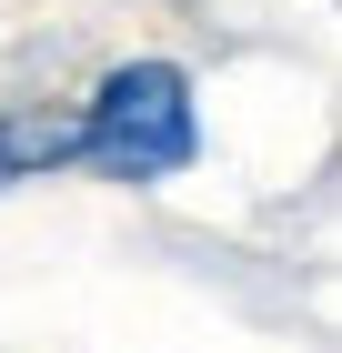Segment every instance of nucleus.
Listing matches in <instances>:
<instances>
[{
  "label": "nucleus",
  "mask_w": 342,
  "mask_h": 353,
  "mask_svg": "<svg viewBox=\"0 0 342 353\" xmlns=\"http://www.w3.org/2000/svg\"><path fill=\"white\" fill-rule=\"evenodd\" d=\"M191 81L171 61H121L81 111V162L111 182H171L191 162Z\"/></svg>",
  "instance_id": "obj_1"
},
{
  "label": "nucleus",
  "mask_w": 342,
  "mask_h": 353,
  "mask_svg": "<svg viewBox=\"0 0 342 353\" xmlns=\"http://www.w3.org/2000/svg\"><path fill=\"white\" fill-rule=\"evenodd\" d=\"M81 162V121H51V111H0V192L41 182V172Z\"/></svg>",
  "instance_id": "obj_2"
}]
</instances>
